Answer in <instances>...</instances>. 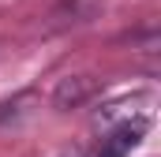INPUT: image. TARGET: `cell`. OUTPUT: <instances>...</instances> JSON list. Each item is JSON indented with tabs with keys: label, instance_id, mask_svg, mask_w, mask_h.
<instances>
[{
	"label": "cell",
	"instance_id": "obj_1",
	"mask_svg": "<svg viewBox=\"0 0 161 157\" xmlns=\"http://www.w3.org/2000/svg\"><path fill=\"white\" fill-rule=\"evenodd\" d=\"M146 127H150V112H142V116H135V120H120V123H113V127L101 135L94 157H127L139 142H142Z\"/></svg>",
	"mask_w": 161,
	"mask_h": 157
},
{
	"label": "cell",
	"instance_id": "obj_2",
	"mask_svg": "<svg viewBox=\"0 0 161 157\" xmlns=\"http://www.w3.org/2000/svg\"><path fill=\"white\" fill-rule=\"evenodd\" d=\"M86 94H90V82L82 75H68V78H60V86H56V94H53V105H56V109L79 105Z\"/></svg>",
	"mask_w": 161,
	"mask_h": 157
}]
</instances>
